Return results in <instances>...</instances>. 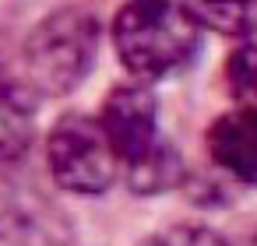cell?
<instances>
[{
  "mask_svg": "<svg viewBox=\"0 0 257 246\" xmlns=\"http://www.w3.org/2000/svg\"><path fill=\"white\" fill-rule=\"evenodd\" d=\"M225 85L236 109L257 113V43H246L225 60Z\"/></svg>",
  "mask_w": 257,
  "mask_h": 246,
  "instance_id": "9",
  "label": "cell"
},
{
  "mask_svg": "<svg viewBox=\"0 0 257 246\" xmlns=\"http://www.w3.org/2000/svg\"><path fill=\"white\" fill-rule=\"evenodd\" d=\"M236 246H257V232H250V235H243Z\"/></svg>",
  "mask_w": 257,
  "mask_h": 246,
  "instance_id": "12",
  "label": "cell"
},
{
  "mask_svg": "<svg viewBox=\"0 0 257 246\" xmlns=\"http://www.w3.org/2000/svg\"><path fill=\"white\" fill-rule=\"evenodd\" d=\"M0 246H50L43 228L25 218H0Z\"/></svg>",
  "mask_w": 257,
  "mask_h": 246,
  "instance_id": "11",
  "label": "cell"
},
{
  "mask_svg": "<svg viewBox=\"0 0 257 246\" xmlns=\"http://www.w3.org/2000/svg\"><path fill=\"white\" fill-rule=\"evenodd\" d=\"M204 148L215 169L257 186V113L229 109L204 130Z\"/></svg>",
  "mask_w": 257,
  "mask_h": 246,
  "instance_id": "5",
  "label": "cell"
},
{
  "mask_svg": "<svg viewBox=\"0 0 257 246\" xmlns=\"http://www.w3.org/2000/svg\"><path fill=\"white\" fill-rule=\"evenodd\" d=\"M190 18L218 36L250 39L257 36V0H183Z\"/></svg>",
  "mask_w": 257,
  "mask_h": 246,
  "instance_id": "7",
  "label": "cell"
},
{
  "mask_svg": "<svg viewBox=\"0 0 257 246\" xmlns=\"http://www.w3.org/2000/svg\"><path fill=\"white\" fill-rule=\"evenodd\" d=\"M113 46L134 81H159L194 64L201 25L176 0H127L113 18Z\"/></svg>",
  "mask_w": 257,
  "mask_h": 246,
  "instance_id": "1",
  "label": "cell"
},
{
  "mask_svg": "<svg viewBox=\"0 0 257 246\" xmlns=\"http://www.w3.org/2000/svg\"><path fill=\"white\" fill-rule=\"evenodd\" d=\"M36 95L22 85H0V162L18 158L32 141Z\"/></svg>",
  "mask_w": 257,
  "mask_h": 246,
  "instance_id": "8",
  "label": "cell"
},
{
  "mask_svg": "<svg viewBox=\"0 0 257 246\" xmlns=\"http://www.w3.org/2000/svg\"><path fill=\"white\" fill-rule=\"evenodd\" d=\"M145 246H225V239L204 225H173V228H162L159 235H152Z\"/></svg>",
  "mask_w": 257,
  "mask_h": 246,
  "instance_id": "10",
  "label": "cell"
},
{
  "mask_svg": "<svg viewBox=\"0 0 257 246\" xmlns=\"http://www.w3.org/2000/svg\"><path fill=\"white\" fill-rule=\"evenodd\" d=\"M99 57V22L81 8H64L43 18L22 50L25 85L39 95H67L74 92L95 67Z\"/></svg>",
  "mask_w": 257,
  "mask_h": 246,
  "instance_id": "2",
  "label": "cell"
},
{
  "mask_svg": "<svg viewBox=\"0 0 257 246\" xmlns=\"http://www.w3.org/2000/svg\"><path fill=\"white\" fill-rule=\"evenodd\" d=\"M46 165L60 190L95 197L120 179V158L99 123L88 113H67L46 137Z\"/></svg>",
  "mask_w": 257,
  "mask_h": 246,
  "instance_id": "3",
  "label": "cell"
},
{
  "mask_svg": "<svg viewBox=\"0 0 257 246\" xmlns=\"http://www.w3.org/2000/svg\"><path fill=\"white\" fill-rule=\"evenodd\" d=\"M120 176L127 179L131 193H138V197L169 193L173 186L183 183V158H180V151L173 148V141L162 137L148 155L127 162V165L120 169Z\"/></svg>",
  "mask_w": 257,
  "mask_h": 246,
  "instance_id": "6",
  "label": "cell"
},
{
  "mask_svg": "<svg viewBox=\"0 0 257 246\" xmlns=\"http://www.w3.org/2000/svg\"><path fill=\"white\" fill-rule=\"evenodd\" d=\"M99 123L120 158V169L141 155H148L166 134L159 127V99L145 81H127L113 85L109 95L102 99Z\"/></svg>",
  "mask_w": 257,
  "mask_h": 246,
  "instance_id": "4",
  "label": "cell"
}]
</instances>
